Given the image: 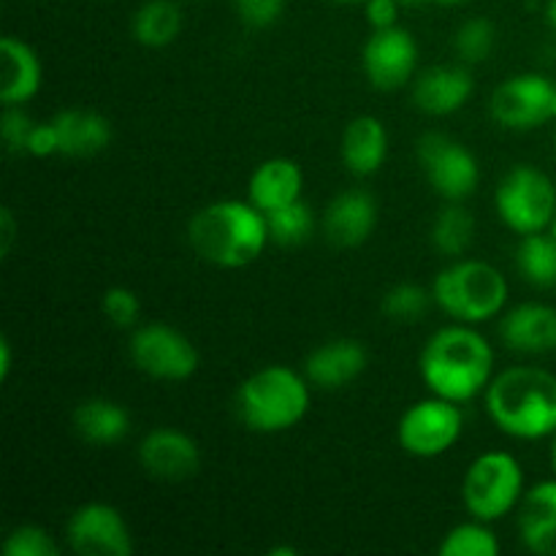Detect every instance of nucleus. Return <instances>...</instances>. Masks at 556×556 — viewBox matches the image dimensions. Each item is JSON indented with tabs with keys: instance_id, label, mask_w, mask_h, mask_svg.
<instances>
[{
	"instance_id": "f704fd0d",
	"label": "nucleus",
	"mask_w": 556,
	"mask_h": 556,
	"mask_svg": "<svg viewBox=\"0 0 556 556\" xmlns=\"http://www.w3.org/2000/svg\"><path fill=\"white\" fill-rule=\"evenodd\" d=\"M237 16L253 30H266L286 11V0H233Z\"/></svg>"
},
{
	"instance_id": "20e7f679",
	"label": "nucleus",
	"mask_w": 556,
	"mask_h": 556,
	"mask_svg": "<svg viewBox=\"0 0 556 556\" xmlns=\"http://www.w3.org/2000/svg\"><path fill=\"white\" fill-rule=\"evenodd\" d=\"M237 410L244 427L261 434L288 432L309 413V380L296 369L269 364L255 369L237 391Z\"/></svg>"
},
{
	"instance_id": "1a4fd4ad",
	"label": "nucleus",
	"mask_w": 556,
	"mask_h": 556,
	"mask_svg": "<svg viewBox=\"0 0 556 556\" xmlns=\"http://www.w3.org/2000/svg\"><path fill=\"white\" fill-rule=\"evenodd\" d=\"M130 362L150 378L179 383L193 378L201 356L190 337L179 329L168 324H147L130 337Z\"/></svg>"
},
{
	"instance_id": "f3484780",
	"label": "nucleus",
	"mask_w": 556,
	"mask_h": 556,
	"mask_svg": "<svg viewBox=\"0 0 556 556\" xmlns=\"http://www.w3.org/2000/svg\"><path fill=\"white\" fill-rule=\"evenodd\" d=\"M505 348L527 356L556 351V307L543 302H525L508 309L500 320Z\"/></svg>"
},
{
	"instance_id": "5701e85b",
	"label": "nucleus",
	"mask_w": 556,
	"mask_h": 556,
	"mask_svg": "<svg viewBox=\"0 0 556 556\" xmlns=\"http://www.w3.org/2000/svg\"><path fill=\"white\" fill-rule=\"evenodd\" d=\"M60 139V155L90 157L112 144V123L92 109H65L52 117Z\"/></svg>"
},
{
	"instance_id": "39448f33",
	"label": "nucleus",
	"mask_w": 556,
	"mask_h": 556,
	"mask_svg": "<svg viewBox=\"0 0 556 556\" xmlns=\"http://www.w3.org/2000/svg\"><path fill=\"white\" fill-rule=\"evenodd\" d=\"M510 296L508 280L497 266L478 258H456L432 282V299L459 324H486L497 318Z\"/></svg>"
},
{
	"instance_id": "7c9ffc66",
	"label": "nucleus",
	"mask_w": 556,
	"mask_h": 556,
	"mask_svg": "<svg viewBox=\"0 0 556 556\" xmlns=\"http://www.w3.org/2000/svg\"><path fill=\"white\" fill-rule=\"evenodd\" d=\"M494 43H497V30H494L492 20H486V16H472L454 36V49L465 63L489 60V54L494 52Z\"/></svg>"
},
{
	"instance_id": "cd10ccee",
	"label": "nucleus",
	"mask_w": 556,
	"mask_h": 556,
	"mask_svg": "<svg viewBox=\"0 0 556 556\" xmlns=\"http://www.w3.org/2000/svg\"><path fill=\"white\" fill-rule=\"evenodd\" d=\"M266 226H269V239L282 248H296L304 244L315 231V215L307 201H293V204L280 206L275 212H266Z\"/></svg>"
},
{
	"instance_id": "a18cd8bd",
	"label": "nucleus",
	"mask_w": 556,
	"mask_h": 556,
	"mask_svg": "<svg viewBox=\"0 0 556 556\" xmlns=\"http://www.w3.org/2000/svg\"><path fill=\"white\" fill-rule=\"evenodd\" d=\"M334 3H367V0H334Z\"/></svg>"
},
{
	"instance_id": "6e6552de",
	"label": "nucleus",
	"mask_w": 556,
	"mask_h": 556,
	"mask_svg": "<svg viewBox=\"0 0 556 556\" xmlns=\"http://www.w3.org/2000/svg\"><path fill=\"white\" fill-rule=\"evenodd\" d=\"M465 432V413L459 402L443 400V396H429L416 402L396 427V440L405 448V454L418 459H434L443 456L459 443Z\"/></svg>"
},
{
	"instance_id": "c85d7f7f",
	"label": "nucleus",
	"mask_w": 556,
	"mask_h": 556,
	"mask_svg": "<svg viewBox=\"0 0 556 556\" xmlns=\"http://www.w3.org/2000/svg\"><path fill=\"white\" fill-rule=\"evenodd\" d=\"M438 552L440 556H497L500 541L486 521L472 519L445 532Z\"/></svg>"
},
{
	"instance_id": "9b49d317",
	"label": "nucleus",
	"mask_w": 556,
	"mask_h": 556,
	"mask_svg": "<svg viewBox=\"0 0 556 556\" xmlns=\"http://www.w3.org/2000/svg\"><path fill=\"white\" fill-rule=\"evenodd\" d=\"M556 85L543 74H516L492 92L489 112L508 130H532L554 119Z\"/></svg>"
},
{
	"instance_id": "0eeeda50",
	"label": "nucleus",
	"mask_w": 556,
	"mask_h": 556,
	"mask_svg": "<svg viewBox=\"0 0 556 556\" xmlns=\"http://www.w3.org/2000/svg\"><path fill=\"white\" fill-rule=\"evenodd\" d=\"M494 206L505 226L519 237L548 231L556 217L554 179L530 163L514 166L497 185Z\"/></svg>"
},
{
	"instance_id": "79ce46f5",
	"label": "nucleus",
	"mask_w": 556,
	"mask_h": 556,
	"mask_svg": "<svg viewBox=\"0 0 556 556\" xmlns=\"http://www.w3.org/2000/svg\"><path fill=\"white\" fill-rule=\"evenodd\" d=\"M552 467H554V476H556V432L552 434Z\"/></svg>"
},
{
	"instance_id": "dca6fc26",
	"label": "nucleus",
	"mask_w": 556,
	"mask_h": 556,
	"mask_svg": "<svg viewBox=\"0 0 556 556\" xmlns=\"http://www.w3.org/2000/svg\"><path fill=\"white\" fill-rule=\"evenodd\" d=\"M378 226V201L362 188L342 190L326 210V237L337 248H362Z\"/></svg>"
},
{
	"instance_id": "412c9836",
	"label": "nucleus",
	"mask_w": 556,
	"mask_h": 556,
	"mask_svg": "<svg viewBox=\"0 0 556 556\" xmlns=\"http://www.w3.org/2000/svg\"><path fill=\"white\" fill-rule=\"evenodd\" d=\"M302 190L304 174L299 163L291 157H269V161L258 163L255 172L250 174L248 201H253L266 215V212H275L302 199Z\"/></svg>"
},
{
	"instance_id": "4c0bfd02",
	"label": "nucleus",
	"mask_w": 556,
	"mask_h": 556,
	"mask_svg": "<svg viewBox=\"0 0 556 556\" xmlns=\"http://www.w3.org/2000/svg\"><path fill=\"white\" fill-rule=\"evenodd\" d=\"M0 255H9L11 253V244H14V237H16V223H14V215H11V210L5 206L3 212H0Z\"/></svg>"
},
{
	"instance_id": "a19ab883",
	"label": "nucleus",
	"mask_w": 556,
	"mask_h": 556,
	"mask_svg": "<svg viewBox=\"0 0 556 556\" xmlns=\"http://www.w3.org/2000/svg\"><path fill=\"white\" fill-rule=\"evenodd\" d=\"M269 556H296V548H288V546H280V548H271Z\"/></svg>"
},
{
	"instance_id": "4468645a",
	"label": "nucleus",
	"mask_w": 556,
	"mask_h": 556,
	"mask_svg": "<svg viewBox=\"0 0 556 556\" xmlns=\"http://www.w3.org/2000/svg\"><path fill=\"white\" fill-rule=\"evenodd\" d=\"M139 462L157 481H188L201 470V448L182 429L157 427L139 443Z\"/></svg>"
},
{
	"instance_id": "f03ea898",
	"label": "nucleus",
	"mask_w": 556,
	"mask_h": 556,
	"mask_svg": "<svg viewBox=\"0 0 556 556\" xmlns=\"http://www.w3.org/2000/svg\"><path fill=\"white\" fill-rule=\"evenodd\" d=\"M188 242L206 264L242 269L261 258L271 239L266 215L253 201L223 199L201 206L190 217Z\"/></svg>"
},
{
	"instance_id": "bb28decb",
	"label": "nucleus",
	"mask_w": 556,
	"mask_h": 556,
	"mask_svg": "<svg viewBox=\"0 0 556 556\" xmlns=\"http://www.w3.org/2000/svg\"><path fill=\"white\" fill-rule=\"evenodd\" d=\"M476 239V217L462 201H451L432 223V244L448 258H462Z\"/></svg>"
},
{
	"instance_id": "4be33fe9",
	"label": "nucleus",
	"mask_w": 556,
	"mask_h": 556,
	"mask_svg": "<svg viewBox=\"0 0 556 556\" xmlns=\"http://www.w3.org/2000/svg\"><path fill=\"white\" fill-rule=\"evenodd\" d=\"M0 52H3V90H0L3 106H25L41 90V60L30 43L16 36H3Z\"/></svg>"
},
{
	"instance_id": "72a5a7b5",
	"label": "nucleus",
	"mask_w": 556,
	"mask_h": 556,
	"mask_svg": "<svg viewBox=\"0 0 556 556\" xmlns=\"http://www.w3.org/2000/svg\"><path fill=\"white\" fill-rule=\"evenodd\" d=\"M33 117L22 106H5L3 109V123H0V136L5 141V150L22 155L27 152V141L33 134Z\"/></svg>"
},
{
	"instance_id": "f257e3e1",
	"label": "nucleus",
	"mask_w": 556,
	"mask_h": 556,
	"mask_svg": "<svg viewBox=\"0 0 556 556\" xmlns=\"http://www.w3.org/2000/svg\"><path fill=\"white\" fill-rule=\"evenodd\" d=\"M418 367L429 394L465 405L492 383L494 351L481 331L456 320L429 337Z\"/></svg>"
},
{
	"instance_id": "e433bc0d",
	"label": "nucleus",
	"mask_w": 556,
	"mask_h": 556,
	"mask_svg": "<svg viewBox=\"0 0 556 556\" xmlns=\"http://www.w3.org/2000/svg\"><path fill=\"white\" fill-rule=\"evenodd\" d=\"M400 0H367L364 3V16L372 25V30H383V27L400 25Z\"/></svg>"
},
{
	"instance_id": "2eb2a0df",
	"label": "nucleus",
	"mask_w": 556,
	"mask_h": 556,
	"mask_svg": "<svg viewBox=\"0 0 556 556\" xmlns=\"http://www.w3.org/2000/svg\"><path fill=\"white\" fill-rule=\"evenodd\" d=\"M367 348L362 342L340 337V340L318 345L304 358V375H307L309 386H315V389L340 391L345 386L356 383L364 369H367Z\"/></svg>"
},
{
	"instance_id": "a211bd4d",
	"label": "nucleus",
	"mask_w": 556,
	"mask_h": 556,
	"mask_svg": "<svg viewBox=\"0 0 556 556\" xmlns=\"http://www.w3.org/2000/svg\"><path fill=\"white\" fill-rule=\"evenodd\" d=\"M476 90V79L465 65H438L424 71L413 85V103L424 114L432 117H448L467 106Z\"/></svg>"
},
{
	"instance_id": "b1692460",
	"label": "nucleus",
	"mask_w": 556,
	"mask_h": 556,
	"mask_svg": "<svg viewBox=\"0 0 556 556\" xmlns=\"http://www.w3.org/2000/svg\"><path fill=\"white\" fill-rule=\"evenodd\" d=\"M74 429L85 443L114 445L130 432V416L119 402L92 396L76 405Z\"/></svg>"
},
{
	"instance_id": "473e14b6",
	"label": "nucleus",
	"mask_w": 556,
	"mask_h": 556,
	"mask_svg": "<svg viewBox=\"0 0 556 556\" xmlns=\"http://www.w3.org/2000/svg\"><path fill=\"white\" fill-rule=\"evenodd\" d=\"M101 309H103V315L109 318V324L119 326V329H130V326L139 324V318H141L139 296H136V293L125 286L109 288L101 299Z\"/></svg>"
},
{
	"instance_id": "c9c22d12",
	"label": "nucleus",
	"mask_w": 556,
	"mask_h": 556,
	"mask_svg": "<svg viewBox=\"0 0 556 556\" xmlns=\"http://www.w3.org/2000/svg\"><path fill=\"white\" fill-rule=\"evenodd\" d=\"M27 155L33 157H49V155H60V139H58V128L54 123H36L33 125L30 141H27Z\"/></svg>"
},
{
	"instance_id": "a878e982",
	"label": "nucleus",
	"mask_w": 556,
	"mask_h": 556,
	"mask_svg": "<svg viewBox=\"0 0 556 556\" xmlns=\"http://www.w3.org/2000/svg\"><path fill=\"white\" fill-rule=\"evenodd\" d=\"M516 266L535 288H556V237L552 228L521 237L516 248Z\"/></svg>"
},
{
	"instance_id": "ea45409f",
	"label": "nucleus",
	"mask_w": 556,
	"mask_h": 556,
	"mask_svg": "<svg viewBox=\"0 0 556 556\" xmlns=\"http://www.w3.org/2000/svg\"><path fill=\"white\" fill-rule=\"evenodd\" d=\"M546 20H548V25L554 27L556 30V0H548V9H546Z\"/></svg>"
},
{
	"instance_id": "423d86ee",
	"label": "nucleus",
	"mask_w": 556,
	"mask_h": 556,
	"mask_svg": "<svg viewBox=\"0 0 556 556\" xmlns=\"http://www.w3.org/2000/svg\"><path fill=\"white\" fill-rule=\"evenodd\" d=\"M521 497H525V470L514 454L486 451L467 467L462 500L472 519L494 525L519 510Z\"/></svg>"
},
{
	"instance_id": "2f4dec72",
	"label": "nucleus",
	"mask_w": 556,
	"mask_h": 556,
	"mask_svg": "<svg viewBox=\"0 0 556 556\" xmlns=\"http://www.w3.org/2000/svg\"><path fill=\"white\" fill-rule=\"evenodd\" d=\"M5 556H58L60 546L43 527L20 525L5 535L3 541Z\"/></svg>"
},
{
	"instance_id": "aec40b11",
	"label": "nucleus",
	"mask_w": 556,
	"mask_h": 556,
	"mask_svg": "<svg viewBox=\"0 0 556 556\" xmlns=\"http://www.w3.org/2000/svg\"><path fill=\"white\" fill-rule=\"evenodd\" d=\"M519 538L527 552L556 556V478L525 492L519 503Z\"/></svg>"
},
{
	"instance_id": "c756f323",
	"label": "nucleus",
	"mask_w": 556,
	"mask_h": 556,
	"mask_svg": "<svg viewBox=\"0 0 556 556\" xmlns=\"http://www.w3.org/2000/svg\"><path fill=\"white\" fill-rule=\"evenodd\" d=\"M432 291L416 286V282H400V286L389 288L383 293V302H380V309L389 320H400V324H410V320H418L432 304Z\"/></svg>"
},
{
	"instance_id": "ddd939ff",
	"label": "nucleus",
	"mask_w": 556,
	"mask_h": 556,
	"mask_svg": "<svg viewBox=\"0 0 556 556\" xmlns=\"http://www.w3.org/2000/svg\"><path fill=\"white\" fill-rule=\"evenodd\" d=\"M418 65V43L405 27L372 30L362 49V68L378 90H400L413 79Z\"/></svg>"
},
{
	"instance_id": "7ed1b4c3",
	"label": "nucleus",
	"mask_w": 556,
	"mask_h": 556,
	"mask_svg": "<svg viewBox=\"0 0 556 556\" xmlns=\"http://www.w3.org/2000/svg\"><path fill=\"white\" fill-rule=\"evenodd\" d=\"M486 413L500 432L516 440H543L556 432V375L543 367H508L483 391Z\"/></svg>"
},
{
	"instance_id": "f8f14e48",
	"label": "nucleus",
	"mask_w": 556,
	"mask_h": 556,
	"mask_svg": "<svg viewBox=\"0 0 556 556\" xmlns=\"http://www.w3.org/2000/svg\"><path fill=\"white\" fill-rule=\"evenodd\" d=\"M68 548L79 556H130L134 554V535L114 505L87 503L71 514L65 525Z\"/></svg>"
},
{
	"instance_id": "c03bdc74",
	"label": "nucleus",
	"mask_w": 556,
	"mask_h": 556,
	"mask_svg": "<svg viewBox=\"0 0 556 556\" xmlns=\"http://www.w3.org/2000/svg\"><path fill=\"white\" fill-rule=\"evenodd\" d=\"M402 5H418V3H424V0H400Z\"/></svg>"
},
{
	"instance_id": "393cba45",
	"label": "nucleus",
	"mask_w": 556,
	"mask_h": 556,
	"mask_svg": "<svg viewBox=\"0 0 556 556\" xmlns=\"http://www.w3.org/2000/svg\"><path fill=\"white\" fill-rule=\"evenodd\" d=\"M134 38L147 49H163L182 30V9L177 0H144L134 14Z\"/></svg>"
},
{
	"instance_id": "9d476101",
	"label": "nucleus",
	"mask_w": 556,
	"mask_h": 556,
	"mask_svg": "<svg viewBox=\"0 0 556 556\" xmlns=\"http://www.w3.org/2000/svg\"><path fill=\"white\" fill-rule=\"evenodd\" d=\"M418 161L429 185L443 195L445 201H465L476 193L481 182V166L478 157L445 134H427L418 141Z\"/></svg>"
},
{
	"instance_id": "6ab92c4d",
	"label": "nucleus",
	"mask_w": 556,
	"mask_h": 556,
	"mask_svg": "<svg viewBox=\"0 0 556 556\" xmlns=\"http://www.w3.org/2000/svg\"><path fill=\"white\" fill-rule=\"evenodd\" d=\"M342 163L356 177H372L389 157V130L375 114H358L342 134Z\"/></svg>"
},
{
	"instance_id": "58836bf2",
	"label": "nucleus",
	"mask_w": 556,
	"mask_h": 556,
	"mask_svg": "<svg viewBox=\"0 0 556 556\" xmlns=\"http://www.w3.org/2000/svg\"><path fill=\"white\" fill-rule=\"evenodd\" d=\"M11 364H14V356H11V342L9 337L0 340V380H9Z\"/></svg>"
},
{
	"instance_id": "37998d69",
	"label": "nucleus",
	"mask_w": 556,
	"mask_h": 556,
	"mask_svg": "<svg viewBox=\"0 0 556 556\" xmlns=\"http://www.w3.org/2000/svg\"><path fill=\"white\" fill-rule=\"evenodd\" d=\"M434 3H440V5H462V3H467V0H434Z\"/></svg>"
},
{
	"instance_id": "49530a36",
	"label": "nucleus",
	"mask_w": 556,
	"mask_h": 556,
	"mask_svg": "<svg viewBox=\"0 0 556 556\" xmlns=\"http://www.w3.org/2000/svg\"><path fill=\"white\" fill-rule=\"evenodd\" d=\"M552 233L556 237V217H554V223H552Z\"/></svg>"
}]
</instances>
